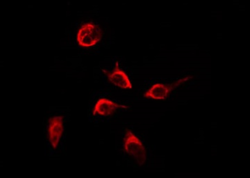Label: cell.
I'll return each mask as SVG.
<instances>
[{"instance_id":"obj_2","label":"cell","mask_w":250,"mask_h":178,"mask_svg":"<svg viewBox=\"0 0 250 178\" xmlns=\"http://www.w3.org/2000/svg\"><path fill=\"white\" fill-rule=\"evenodd\" d=\"M103 36V31L98 24L85 23L77 33V44L83 47H93L101 41Z\"/></svg>"},{"instance_id":"obj_5","label":"cell","mask_w":250,"mask_h":178,"mask_svg":"<svg viewBox=\"0 0 250 178\" xmlns=\"http://www.w3.org/2000/svg\"><path fill=\"white\" fill-rule=\"evenodd\" d=\"M118 108H128L119 104L114 103L107 98H101L97 102L93 109L94 116H111Z\"/></svg>"},{"instance_id":"obj_4","label":"cell","mask_w":250,"mask_h":178,"mask_svg":"<svg viewBox=\"0 0 250 178\" xmlns=\"http://www.w3.org/2000/svg\"><path fill=\"white\" fill-rule=\"evenodd\" d=\"M64 131V118L62 116L51 117L47 127V136L52 147L56 149L59 146Z\"/></svg>"},{"instance_id":"obj_1","label":"cell","mask_w":250,"mask_h":178,"mask_svg":"<svg viewBox=\"0 0 250 178\" xmlns=\"http://www.w3.org/2000/svg\"><path fill=\"white\" fill-rule=\"evenodd\" d=\"M123 144L125 153L134 157L140 166H143L147 160V151L142 141L131 130H126Z\"/></svg>"},{"instance_id":"obj_3","label":"cell","mask_w":250,"mask_h":178,"mask_svg":"<svg viewBox=\"0 0 250 178\" xmlns=\"http://www.w3.org/2000/svg\"><path fill=\"white\" fill-rule=\"evenodd\" d=\"M188 80V78L182 79V80H179L175 83H172L171 85L156 84L151 87L149 90L144 93V97L146 98L153 99V100H165L174 89Z\"/></svg>"},{"instance_id":"obj_6","label":"cell","mask_w":250,"mask_h":178,"mask_svg":"<svg viewBox=\"0 0 250 178\" xmlns=\"http://www.w3.org/2000/svg\"><path fill=\"white\" fill-rule=\"evenodd\" d=\"M108 79L113 85L123 89H132L131 81L124 71L118 67L108 74Z\"/></svg>"}]
</instances>
